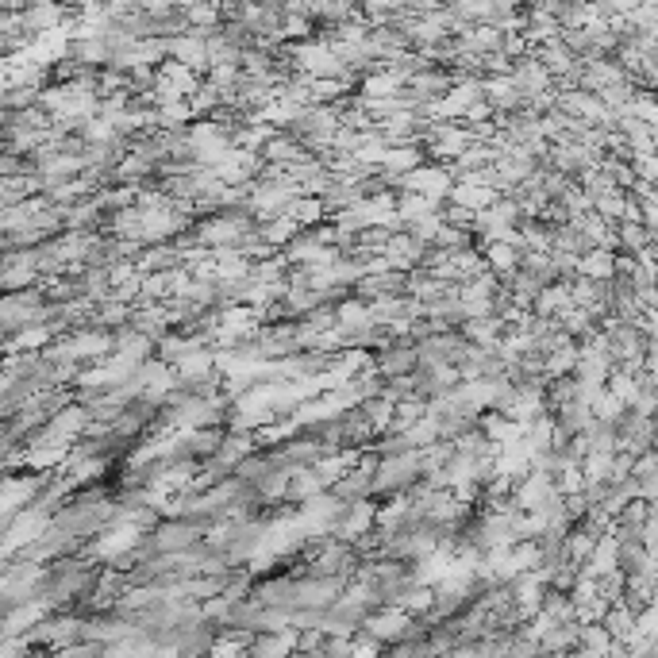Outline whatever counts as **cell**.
<instances>
[{
	"instance_id": "obj_1",
	"label": "cell",
	"mask_w": 658,
	"mask_h": 658,
	"mask_svg": "<svg viewBox=\"0 0 658 658\" xmlns=\"http://www.w3.org/2000/svg\"><path fill=\"white\" fill-rule=\"evenodd\" d=\"M582 270L589 274V278H608L612 270H616V262H612V254H605V251H597V254H589L582 262Z\"/></svg>"
},
{
	"instance_id": "obj_2",
	"label": "cell",
	"mask_w": 658,
	"mask_h": 658,
	"mask_svg": "<svg viewBox=\"0 0 658 658\" xmlns=\"http://www.w3.org/2000/svg\"><path fill=\"white\" fill-rule=\"evenodd\" d=\"M489 258H493V266H497V270H512V262H516L512 247H501V243H497V247L489 251Z\"/></svg>"
}]
</instances>
